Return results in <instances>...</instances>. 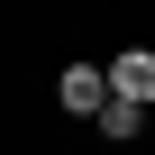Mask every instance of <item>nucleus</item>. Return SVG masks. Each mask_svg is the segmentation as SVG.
Here are the masks:
<instances>
[{"instance_id":"nucleus-1","label":"nucleus","mask_w":155,"mask_h":155,"mask_svg":"<svg viewBox=\"0 0 155 155\" xmlns=\"http://www.w3.org/2000/svg\"><path fill=\"white\" fill-rule=\"evenodd\" d=\"M101 91H110V101H137V110H155V46H119V55L101 64Z\"/></svg>"},{"instance_id":"nucleus-2","label":"nucleus","mask_w":155,"mask_h":155,"mask_svg":"<svg viewBox=\"0 0 155 155\" xmlns=\"http://www.w3.org/2000/svg\"><path fill=\"white\" fill-rule=\"evenodd\" d=\"M101 101H110V91H101V64H64V73H55V110H64V119H101Z\"/></svg>"},{"instance_id":"nucleus-3","label":"nucleus","mask_w":155,"mask_h":155,"mask_svg":"<svg viewBox=\"0 0 155 155\" xmlns=\"http://www.w3.org/2000/svg\"><path fill=\"white\" fill-rule=\"evenodd\" d=\"M91 128H101V146H137V137H146V110H137V101H101Z\"/></svg>"}]
</instances>
